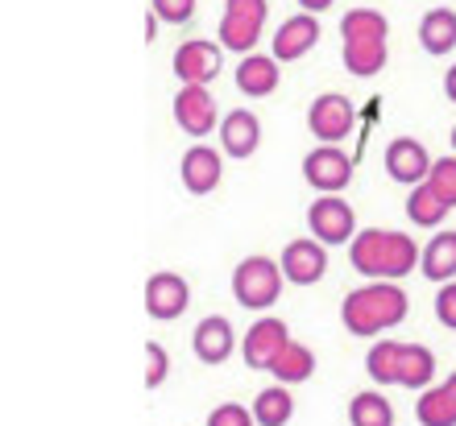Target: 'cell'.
Segmentation results:
<instances>
[{
    "label": "cell",
    "mask_w": 456,
    "mask_h": 426,
    "mask_svg": "<svg viewBox=\"0 0 456 426\" xmlns=\"http://www.w3.org/2000/svg\"><path fill=\"white\" fill-rule=\"evenodd\" d=\"M423 249L407 232H390V228H365L348 245V261L361 277L373 282H403L411 269H419Z\"/></svg>",
    "instance_id": "6da1fadb"
},
{
    "label": "cell",
    "mask_w": 456,
    "mask_h": 426,
    "mask_svg": "<svg viewBox=\"0 0 456 426\" xmlns=\"http://www.w3.org/2000/svg\"><path fill=\"white\" fill-rule=\"evenodd\" d=\"M411 298L398 282H370L361 290H348L345 302H340V323H345L348 335H382L390 327L407 319Z\"/></svg>",
    "instance_id": "7a4b0ae2"
},
{
    "label": "cell",
    "mask_w": 456,
    "mask_h": 426,
    "mask_svg": "<svg viewBox=\"0 0 456 426\" xmlns=\"http://www.w3.org/2000/svg\"><path fill=\"white\" fill-rule=\"evenodd\" d=\"M340 37H345V71L357 79H373L386 67L390 54V25L378 9H348L340 17Z\"/></svg>",
    "instance_id": "3957f363"
},
{
    "label": "cell",
    "mask_w": 456,
    "mask_h": 426,
    "mask_svg": "<svg viewBox=\"0 0 456 426\" xmlns=\"http://www.w3.org/2000/svg\"><path fill=\"white\" fill-rule=\"evenodd\" d=\"M282 282H287V273H282L278 261L245 257L232 269V298L249 310H270L278 302V294H282Z\"/></svg>",
    "instance_id": "277c9868"
},
{
    "label": "cell",
    "mask_w": 456,
    "mask_h": 426,
    "mask_svg": "<svg viewBox=\"0 0 456 426\" xmlns=\"http://www.w3.org/2000/svg\"><path fill=\"white\" fill-rule=\"evenodd\" d=\"M270 17V0H224V17H220V46L232 54H253L257 37Z\"/></svg>",
    "instance_id": "5b68a950"
},
{
    "label": "cell",
    "mask_w": 456,
    "mask_h": 426,
    "mask_svg": "<svg viewBox=\"0 0 456 426\" xmlns=\"http://www.w3.org/2000/svg\"><path fill=\"white\" fill-rule=\"evenodd\" d=\"M307 228H312V240H320V245H353L357 215L340 195H320L307 207Z\"/></svg>",
    "instance_id": "8992f818"
},
{
    "label": "cell",
    "mask_w": 456,
    "mask_h": 426,
    "mask_svg": "<svg viewBox=\"0 0 456 426\" xmlns=\"http://www.w3.org/2000/svg\"><path fill=\"white\" fill-rule=\"evenodd\" d=\"M357 125V112L340 92H324L315 95V104L307 108V129L320 145H340Z\"/></svg>",
    "instance_id": "52a82bcc"
},
{
    "label": "cell",
    "mask_w": 456,
    "mask_h": 426,
    "mask_svg": "<svg viewBox=\"0 0 456 426\" xmlns=\"http://www.w3.org/2000/svg\"><path fill=\"white\" fill-rule=\"evenodd\" d=\"M220 71H224V46L220 42L191 37L175 50V75L183 79V87H208Z\"/></svg>",
    "instance_id": "ba28073f"
},
{
    "label": "cell",
    "mask_w": 456,
    "mask_h": 426,
    "mask_svg": "<svg viewBox=\"0 0 456 426\" xmlns=\"http://www.w3.org/2000/svg\"><path fill=\"white\" fill-rule=\"evenodd\" d=\"M303 178L320 195H340L353 182V157L345 149H337V145H320V149L303 157Z\"/></svg>",
    "instance_id": "9c48e42d"
},
{
    "label": "cell",
    "mask_w": 456,
    "mask_h": 426,
    "mask_svg": "<svg viewBox=\"0 0 456 426\" xmlns=\"http://www.w3.org/2000/svg\"><path fill=\"white\" fill-rule=\"evenodd\" d=\"M287 343H290V332H287V323L282 319H257L245 332V340H240V356H245V365L257 368V373H270L274 368V360L282 352H287Z\"/></svg>",
    "instance_id": "30bf717a"
},
{
    "label": "cell",
    "mask_w": 456,
    "mask_h": 426,
    "mask_svg": "<svg viewBox=\"0 0 456 426\" xmlns=\"http://www.w3.org/2000/svg\"><path fill=\"white\" fill-rule=\"evenodd\" d=\"M187 307H191V285H187L183 273L162 269V273H154V277L145 282V310H150L154 319L175 323Z\"/></svg>",
    "instance_id": "8fae6325"
},
{
    "label": "cell",
    "mask_w": 456,
    "mask_h": 426,
    "mask_svg": "<svg viewBox=\"0 0 456 426\" xmlns=\"http://www.w3.org/2000/svg\"><path fill=\"white\" fill-rule=\"evenodd\" d=\"M432 157L423 149L415 137H395V141L386 145V174L403 182V187H423L428 178H432Z\"/></svg>",
    "instance_id": "7c38bea8"
},
{
    "label": "cell",
    "mask_w": 456,
    "mask_h": 426,
    "mask_svg": "<svg viewBox=\"0 0 456 426\" xmlns=\"http://www.w3.org/2000/svg\"><path fill=\"white\" fill-rule=\"evenodd\" d=\"M175 125H179L187 137H208V133L220 125L216 100L208 87H183L175 95Z\"/></svg>",
    "instance_id": "4fadbf2b"
},
{
    "label": "cell",
    "mask_w": 456,
    "mask_h": 426,
    "mask_svg": "<svg viewBox=\"0 0 456 426\" xmlns=\"http://www.w3.org/2000/svg\"><path fill=\"white\" fill-rule=\"evenodd\" d=\"M315 42H320V21H315V12H295L287 21L278 25L274 42H270V54L278 62H299L303 54H312Z\"/></svg>",
    "instance_id": "5bb4252c"
},
{
    "label": "cell",
    "mask_w": 456,
    "mask_h": 426,
    "mask_svg": "<svg viewBox=\"0 0 456 426\" xmlns=\"http://www.w3.org/2000/svg\"><path fill=\"white\" fill-rule=\"evenodd\" d=\"M278 265L287 273V282L315 285L328 273V245H320V240H290L282 257H278Z\"/></svg>",
    "instance_id": "9a60e30c"
},
{
    "label": "cell",
    "mask_w": 456,
    "mask_h": 426,
    "mask_svg": "<svg viewBox=\"0 0 456 426\" xmlns=\"http://www.w3.org/2000/svg\"><path fill=\"white\" fill-rule=\"evenodd\" d=\"M257 145H262V120L253 117L249 108H232L220 120V149L232 162H245V157L257 154Z\"/></svg>",
    "instance_id": "2e32d148"
},
{
    "label": "cell",
    "mask_w": 456,
    "mask_h": 426,
    "mask_svg": "<svg viewBox=\"0 0 456 426\" xmlns=\"http://www.w3.org/2000/svg\"><path fill=\"white\" fill-rule=\"evenodd\" d=\"M179 174H183V187L191 190V195H212L220 187V178H224V162H220V154L212 145L200 141L183 154Z\"/></svg>",
    "instance_id": "e0dca14e"
},
{
    "label": "cell",
    "mask_w": 456,
    "mask_h": 426,
    "mask_svg": "<svg viewBox=\"0 0 456 426\" xmlns=\"http://www.w3.org/2000/svg\"><path fill=\"white\" fill-rule=\"evenodd\" d=\"M278 67H282V62H278L274 54H245L237 67V92L245 95V100H265V95H274L278 79H282Z\"/></svg>",
    "instance_id": "ac0fdd59"
},
{
    "label": "cell",
    "mask_w": 456,
    "mask_h": 426,
    "mask_svg": "<svg viewBox=\"0 0 456 426\" xmlns=\"http://www.w3.org/2000/svg\"><path fill=\"white\" fill-rule=\"evenodd\" d=\"M232 323L224 315H208L200 319V327L191 332V352L204 360V365H224L228 356H232Z\"/></svg>",
    "instance_id": "d6986e66"
},
{
    "label": "cell",
    "mask_w": 456,
    "mask_h": 426,
    "mask_svg": "<svg viewBox=\"0 0 456 426\" xmlns=\"http://www.w3.org/2000/svg\"><path fill=\"white\" fill-rule=\"evenodd\" d=\"M415 418H419V426H456V373L444 385H432L419 393Z\"/></svg>",
    "instance_id": "ffe728a7"
},
{
    "label": "cell",
    "mask_w": 456,
    "mask_h": 426,
    "mask_svg": "<svg viewBox=\"0 0 456 426\" xmlns=\"http://www.w3.org/2000/svg\"><path fill=\"white\" fill-rule=\"evenodd\" d=\"M419 273L428 282H440L448 285L456 277V232H440L423 245V257H419Z\"/></svg>",
    "instance_id": "44dd1931"
},
{
    "label": "cell",
    "mask_w": 456,
    "mask_h": 426,
    "mask_svg": "<svg viewBox=\"0 0 456 426\" xmlns=\"http://www.w3.org/2000/svg\"><path fill=\"white\" fill-rule=\"evenodd\" d=\"M419 46L428 54H452L456 50V9H432L419 21Z\"/></svg>",
    "instance_id": "7402d4cb"
},
{
    "label": "cell",
    "mask_w": 456,
    "mask_h": 426,
    "mask_svg": "<svg viewBox=\"0 0 456 426\" xmlns=\"http://www.w3.org/2000/svg\"><path fill=\"white\" fill-rule=\"evenodd\" d=\"M432 377H436V356L432 348L423 343H403V365H398V385L407 390H432Z\"/></svg>",
    "instance_id": "603a6c76"
},
{
    "label": "cell",
    "mask_w": 456,
    "mask_h": 426,
    "mask_svg": "<svg viewBox=\"0 0 456 426\" xmlns=\"http://www.w3.org/2000/svg\"><path fill=\"white\" fill-rule=\"evenodd\" d=\"M270 373L278 377V385H303V381H312V373H315V352L307 348V343L290 340L287 352L278 356Z\"/></svg>",
    "instance_id": "cb8c5ba5"
},
{
    "label": "cell",
    "mask_w": 456,
    "mask_h": 426,
    "mask_svg": "<svg viewBox=\"0 0 456 426\" xmlns=\"http://www.w3.org/2000/svg\"><path fill=\"white\" fill-rule=\"evenodd\" d=\"M448 212H452V207H448V203L436 195L432 182H423V187L411 190V199H407V220H411L415 228H440V224L448 220Z\"/></svg>",
    "instance_id": "d4e9b609"
},
{
    "label": "cell",
    "mask_w": 456,
    "mask_h": 426,
    "mask_svg": "<svg viewBox=\"0 0 456 426\" xmlns=\"http://www.w3.org/2000/svg\"><path fill=\"white\" fill-rule=\"evenodd\" d=\"M290 414H295V398H290L287 385H270L253 398V418L257 426H287Z\"/></svg>",
    "instance_id": "484cf974"
},
{
    "label": "cell",
    "mask_w": 456,
    "mask_h": 426,
    "mask_svg": "<svg viewBox=\"0 0 456 426\" xmlns=\"http://www.w3.org/2000/svg\"><path fill=\"white\" fill-rule=\"evenodd\" d=\"M348 426H395V406L378 390H361L348 402Z\"/></svg>",
    "instance_id": "4316f807"
},
{
    "label": "cell",
    "mask_w": 456,
    "mask_h": 426,
    "mask_svg": "<svg viewBox=\"0 0 456 426\" xmlns=\"http://www.w3.org/2000/svg\"><path fill=\"white\" fill-rule=\"evenodd\" d=\"M398 365H403V343L398 340H378L365 356V368L378 385H398Z\"/></svg>",
    "instance_id": "83f0119b"
},
{
    "label": "cell",
    "mask_w": 456,
    "mask_h": 426,
    "mask_svg": "<svg viewBox=\"0 0 456 426\" xmlns=\"http://www.w3.org/2000/svg\"><path fill=\"white\" fill-rule=\"evenodd\" d=\"M436 187V195L448 203V207H456V157H440L432 166V178H428Z\"/></svg>",
    "instance_id": "f1b7e54d"
},
{
    "label": "cell",
    "mask_w": 456,
    "mask_h": 426,
    "mask_svg": "<svg viewBox=\"0 0 456 426\" xmlns=\"http://www.w3.org/2000/svg\"><path fill=\"white\" fill-rule=\"evenodd\" d=\"M167 373H170V356H167V348L162 343H145V390H158L162 381H167Z\"/></svg>",
    "instance_id": "f546056e"
},
{
    "label": "cell",
    "mask_w": 456,
    "mask_h": 426,
    "mask_svg": "<svg viewBox=\"0 0 456 426\" xmlns=\"http://www.w3.org/2000/svg\"><path fill=\"white\" fill-rule=\"evenodd\" d=\"M150 4H154L150 12L167 25H183V21H191L195 17V0H150Z\"/></svg>",
    "instance_id": "4dcf8cb0"
},
{
    "label": "cell",
    "mask_w": 456,
    "mask_h": 426,
    "mask_svg": "<svg viewBox=\"0 0 456 426\" xmlns=\"http://www.w3.org/2000/svg\"><path fill=\"white\" fill-rule=\"evenodd\" d=\"M208 426H257V418H253V410H245V406L224 402L208 414Z\"/></svg>",
    "instance_id": "1f68e13d"
},
{
    "label": "cell",
    "mask_w": 456,
    "mask_h": 426,
    "mask_svg": "<svg viewBox=\"0 0 456 426\" xmlns=\"http://www.w3.org/2000/svg\"><path fill=\"white\" fill-rule=\"evenodd\" d=\"M436 319L444 323L448 332H456V282L440 285V294H436Z\"/></svg>",
    "instance_id": "d6a6232c"
},
{
    "label": "cell",
    "mask_w": 456,
    "mask_h": 426,
    "mask_svg": "<svg viewBox=\"0 0 456 426\" xmlns=\"http://www.w3.org/2000/svg\"><path fill=\"white\" fill-rule=\"evenodd\" d=\"M337 0H299V9L303 12H324V9H332Z\"/></svg>",
    "instance_id": "836d02e7"
},
{
    "label": "cell",
    "mask_w": 456,
    "mask_h": 426,
    "mask_svg": "<svg viewBox=\"0 0 456 426\" xmlns=\"http://www.w3.org/2000/svg\"><path fill=\"white\" fill-rule=\"evenodd\" d=\"M444 95H448V100H452V104H456V62H452V67H448V75H444Z\"/></svg>",
    "instance_id": "e575fe53"
},
{
    "label": "cell",
    "mask_w": 456,
    "mask_h": 426,
    "mask_svg": "<svg viewBox=\"0 0 456 426\" xmlns=\"http://www.w3.org/2000/svg\"><path fill=\"white\" fill-rule=\"evenodd\" d=\"M154 34H158V17L150 12V21H145V42H154Z\"/></svg>",
    "instance_id": "d590c367"
},
{
    "label": "cell",
    "mask_w": 456,
    "mask_h": 426,
    "mask_svg": "<svg viewBox=\"0 0 456 426\" xmlns=\"http://www.w3.org/2000/svg\"><path fill=\"white\" fill-rule=\"evenodd\" d=\"M452 149H456V129H452Z\"/></svg>",
    "instance_id": "8d00e7d4"
}]
</instances>
